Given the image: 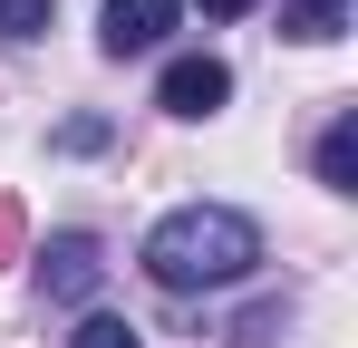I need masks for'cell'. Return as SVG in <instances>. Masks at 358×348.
<instances>
[{
    "mask_svg": "<svg viewBox=\"0 0 358 348\" xmlns=\"http://www.w3.org/2000/svg\"><path fill=\"white\" fill-rule=\"evenodd\" d=\"M252 261H262V223L233 213V203H184V213H165L145 232V271L165 290H223Z\"/></svg>",
    "mask_w": 358,
    "mask_h": 348,
    "instance_id": "obj_1",
    "label": "cell"
},
{
    "mask_svg": "<svg viewBox=\"0 0 358 348\" xmlns=\"http://www.w3.org/2000/svg\"><path fill=\"white\" fill-rule=\"evenodd\" d=\"M97 281H107L97 232H59V242L39 252V290H49V300H97Z\"/></svg>",
    "mask_w": 358,
    "mask_h": 348,
    "instance_id": "obj_2",
    "label": "cell"
},
{
    "mask_svg": "<svg viewBox=\"0 0 358 348\" xmlns=\"http://www.w3.org/2000/svg\"><path fill=\"white\" fill-rule=\"evenodd\" d=\"M223 97H233V68H223V58H175L165 87H155V107H165V116H213Z\"/></svg>",
    "mask_w": 358,
    "mask_h": 348,
    "instance_id": "obj_3",
    "label": "cell"
},
{
    "mask_svg": "<svg viewBox=\"0 0 358 348\" xmlns=\"http://www.w3.org/2000/svg\"><path fill=\"white\" fill-rule=\"evenodd\" d=\"M165 29H175V0H107V58H145V49H165Z\"/></svg>",
    "mask_w": 358,
    "mask_h": 348,
    "instance_id": "obj_4",
    "label": "cell"
},
{
    "mask_svg": "<svg viewBox=\"0 0 358 348\" xmlns=\"http://www.w3.org/2000/svg\"><path fill=\"white\" fill-rule=\"evenodd\" d=\"M320 184H329V194H358V107L329 116V136H320Z\"/></svg>",
    "mask_w": 358,
    "mask_h": 348,
    "instance_id": "obj_5",
    "label": "cell"
},
{
    "mask_svg": "<svg viewBox=\"0 0 358 348\" xmlns=\"http://www.w3.org/2000/svg\"><path fill=\"white\" fill-rule=\"evenodd\" d=\"M281 29L291 39H339L349 29V0H281Z\"/></svg>",
    "mask_w": 358,
    "mask_h": 348,
    "instance_id": "obj_6",
    "label": "cell"
},
{
    "mask_svg": "<svg viewBox=\"0 0 358 348\" xmlns=\"http://www.w3.org/2000/svg\"><path fill=\"white\" fill-rule=\"evenodd\" d=\"M59 20V0H0V39H39Z\"/></svg>",
    "mask_w": 358,
    "mask_h": 348,
    "instance_id": "obj_7",
    "label": "cell"
},
{
    "mask_svg": "<svg viewBox=\"0 0 358 348\" xmlns=\"http://www.w3.org/2000/svg\"><path fill=\"white\" fill-rule=\"evenodd\" d=\"M29 252V213H20V194H0V271Z\"/></svg>",
    "mask_w": 358,
    "mask_h": 348,
    "instance_id": "obj_8",
    "label": "cell"
},
{
    "mask_svg": "<svg viewBox=\"0 0 358 348\" xmlns=\"http://www.w3.org/2000/svg\"><path fill=\"white\" fill-rule=\"evenodd\" d=\"M68 348H145V339H136L126 319H78V339H68Z\"/></svg>",
    "mask_w": 358,
    "mask_h": 348,
    "instance_id": "obj_9",
    "label": "cell"
},
{
    "mask_svg": "<svg viewBox=\"0 0 358 348\" xmlns=\"http://www.w3.org/2000/svg\"><path fill=\"white\" fill-rule=\"evenodd\" d=\"M59 145H68V155H97V145H107V116H78V126H59Z\"/></svg>",
    "mask_w": 358,
    "mask_h": 348,
    "instance_id": "obj_10",
    "label": "cell"
},
{
    "mask_svg": "<svg viewBox=\"0 0 358 348\" xmlns=\"http://www.w3.org/2000/svg\"><path fill=\"white\" fill-rule=\"evenodd\" d=\"M271 329H281V310H252V319L233 329V348H271Z\"/></svg>",
    "mask_w": 358,
    "mask_h": 348,
    "instance_id": "obj_11",
    "label": "cell"
},
{
    "mask_svg": "<svg viewBox=\"0 0 358 348\" xmlns=\"http://www.w3.org/2000/svg\"><path fill=\"white\" fill-rule=\"evenodd\" d=\"M242 10H252V0H203V20H242Z\"/></svg>",
    "mask_w": 358,
    "mask_h": 348,
    "instance_id": "obj_12",
    "label": "cell"
}]
</instances>
